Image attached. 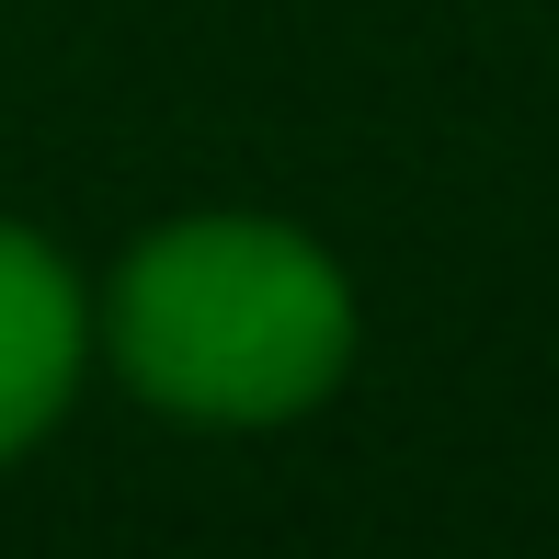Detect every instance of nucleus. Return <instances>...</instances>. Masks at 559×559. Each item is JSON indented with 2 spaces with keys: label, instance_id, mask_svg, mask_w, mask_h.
<instances>
[{
  "label": "nucleus",
  "instance_id": "f257e3e1",
  "mask_svg": "<svg viewBox=\"0 0 559 559\" xmlns=\"http://www.w3.org/2000/svg\"><path fill=\"white\" fill-rule=\"evenodd\" d=\"M115 366L148 412L263 435L343 389L354 366V286L286 217H171L115 274Z\"/></svg>",
  "mask_w": 559,
  "mask_h": 559
},
{
  "label": "nucleus",
  "instance_id": "f03ea898",
  "mask_svg": "<svg viewBox=\"0 0 559 559\" xmlns=\"http://www.w3.org/2000/svg\"><path fill=\"white\" fill-rule=\"evenodd\" d=\"M92 366V297L35 228L0 217V456H23L46 423L69 412Z\"/></svg>",
  "mask_w": 559,
  "mask_h": 559
}]
</instances>
